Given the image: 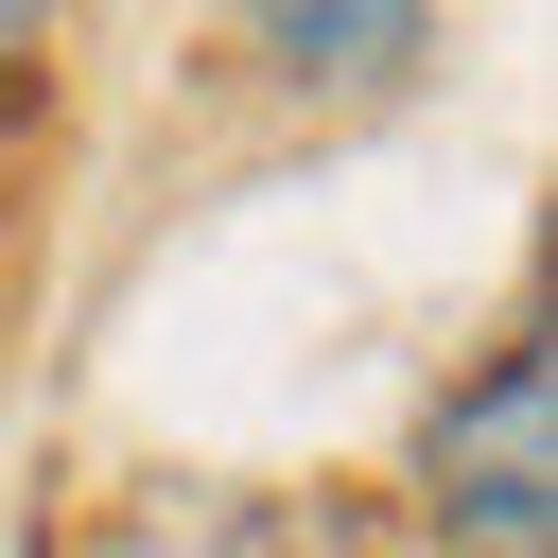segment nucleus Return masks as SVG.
<instances>
[{
  "instance_id": "nucleus-1",
  "label": "nucleus",
  "mask_w": 558,
  "mask_h": 558,
  "mask_svg": "<svg viewBox=\"0 0 558 558\" xmlns=\"http://www.w3.org/2000/svg\"><path fill=\"white\" fill-rule=\"evenodd\" d=\"M418 541L436 558H558V349L506 331L418 418Z\"/></svg>"
},
{
  "instance_id": "nucleus-2",
  "label": "nucleus",
  "mask_w": 558,
  "mask_h": 558,
  "mask_svg": "<svg viewBox=\"0 0 558 558\" xmlns=\"http://www.w3.org/2000/svg\"><path fill=\"white\" fill-rule=\"evenodd\" d=\"M105 558H401V541L366 506H314V488H209V471H174V488L122 506Z\"/></svg>"
},
{
  "instance_id": "nucleus-3",
  "label": "nucleus",
  "mask_w": 558,
  "mask_h": 558,
  "mask_svg": "<svg viewBox=\"0 0 558 558\" xmlns=\"http://www.w3.org/2000/svg\"><path fill=\"white\" fill-rule=\"evenodd\" d=\"M262 52H279L296 87H331V70H349V87H401V70L436 52V17H262Z\"/></svg>"
},
{
  "instance_id": "nucleus-4",
  "label": "nucleus",
  "mask_w": 558,
  "mask_h": 558,
  "mask_svg": "<svg viewBox=\"0 0 558 558\" xmlns=\"http://www.w3.org/2000/svg\"><path fill=\"white\" fill-rule=\"evenodd\" d=\"M35 52H52V35H35V17H0V105L35 87Z\"/></svg>"
}]
</instances>
